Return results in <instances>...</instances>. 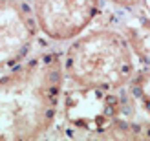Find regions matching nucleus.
<instances>
[{
  "label": "nucleus",
  "mask_w": 150,
  "mask_h": 141,
  "mask_svg": "<svg viewBox=\"0 0 150 141\" xmlns=\"http://www.w3.org/2000/svg\"><path fill=\"white\" fill-rule=\"evenodd\" d=\"M62 53L29 55L0 77V139H37L53 127L64 92Z\"/></svg>",
  "instance_id": "1"
},
{
  "label": "nucleus",
  "mask_w": 150,
  "mask_h": 141,
  "mask_svg": "<svg viewBox=\"0 0 150 141\" xmlns=\"http://www.w3.org/2000/svg\"><path fill=\"white\" fill-rule=\"evenodd\" d=\"M64 77L77 88L119 92L137 72L136 55L121 29L101 28L70 40L62 53Z\"/></svg>",
  "instance_id": "2"
},
{
  "label": "nucleus",
  "mask_w": 150,
  "mask_h": 141,
  "mask_svg": "<svg viewBox=\"0 0 150 141\" xmlns=\"http://www.w3.org/2000/svg\"><path fill=\"white\" fill-rule=\"evenodd\" d=\"M62 110L66 121L71 127L104 137L115 121L126 117V110H130V105L125 95H119L117 92L77 88L66 95Z\"/></svg>",
  "instance_id": "3"
},
{
  "label": "nucleus",
  "mask_w": 150,
  "mask_h": 141,
  "mask_svg": "<svg viewBox=\"0 0 150 141\" xmlns=\"http://www.w3.org/2000/svg\"><path fill=\"white\" fill-rule=\"evenodd\" d=\"M39 31L55 42H70L92 26L101 0H33Z\"/></svg>",
  "instance_id": "4"
},
{
  "label": "nucleus",
  "mask_w": 150,
  "mask_h": 141,
  "mask_svg": "<svg viewBox=\"0 0 150 141\" xmlns=\"http://www.w3.org/2000/svg\"><path fill=\"white\" fill-rule=\"evenodd\" d=\"M39 26L24 0H0V70H9L29 57Z\"/></svg>",
  "instance_id": "5"
},
{
  "label": "nucleus",
  "mask_w": 150,
  "mask_h": 141,
  "mask_svg": "<svg viewBox=\"0 0 150 141\" xmlns=\"http://www.w3.org/2000/svg\"><path fill=\"white\" fill-rule=\"evenodd\" d=\"M121 31L128 40L134 55L139 59V62L150 68V18L134 17L123 22Z\"/></svg>",
  "instance_id": "6"
},
{
  "label": "nucleus",
  "mask_w": 150,
  "mask_h": 141,
  "mask_svg": "<svg viewBox=\"0 0 150 141\" xmlns=\"http://www.w3.org/2000/svg\"><path fill=\"white\" fill-rule=\"evenodd\" d=\"M128 95L150 115V68L134 73L132 81L128 83Z\"/></svg>",
  "instance_id": "7"
},
{
  "label": "nucleus",
  "mask_w": 150,
  "mask_h": 141,
  "mask_svg": "<svg viewBox=\"0 0 150 141\" xmlns=\"http://www.w3.org/2000/svg\"><path fill=\"white\" fill-rule=\"evenodd\" d=\"M112 4H115L117 7H123V9L126 11H134V9H137V7H141L146 0H110Z\"/></svg>",
  "instance_id": "8"
}]
</instances>
